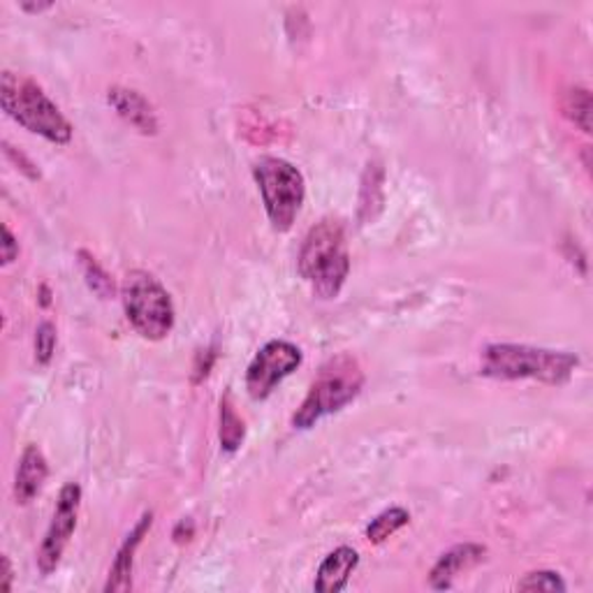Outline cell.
Returning a JSON list of instances; mask_svg holds the SVG:
<instances>
[{"label":"cell","instance_id":"obj_12","mask_svg":"<svg viewBox=\"0 0 593 593\" xmlns=\"http://www.w3.org/2000/svg\"><path fill=\"white\" fill-rule=\"evenodd\" d=\"M49 478V467L38 446H25L14 473V501L17 505L33 503Z\"/></svg>","mask_w":593,"mask_h":593},{"label":"cell","instance_id":"obj_20","mask_svg":"<svg viewBox=\"0 0 593 593\" xmlns=\"http://www.w3.org/2000/svg\"><path fill=\"white\" fill-rule=\"evenodd\" d=\"M19 257V242L12 235V229L8 225H3V265H12Z\"/></svg>","mask_w":593,"mask_h":593},{"label":"cell","instance_id":"obj_21","mask_svg":"<svg viewBox=\"0 0 593 593\" xmlns=\"http://www.w3.org/2000/svg\"><path fill=\"white\" fill-rule=\"evenodd\" d=\"M12 563H10V556H3V589L6 591H12Z\"/></svg>","mask_w":593,"mask_h":593},{"label":"cell","instance_id":"obj_15","mask_svg":"<svg viewBox=\"0 0 593 593\" xmlns=\"http://www.w3.org/2000/svg\"><path fill=\"white\" fill-rule=\"evenodd\" d=\"M408 524H410V512L401 505H392L371 520V524L367 526V540L371 545H382L385 540L392 538Z\"/></svg>","mask_w":593,"mask_h":593},{"label":"cell","instance_id":"obj_17","mask_svg":"<svg viewBox=\"0 0 593 593\" xmlns=\"http://www.w3.org/2000/svg\"><path fill=\"white\" fill-rule=\"evenodd\" d=\"M80 265H82V272L86 276V283H89V288L100 297V299H110L114 295V283L112 278L108 276V272L102 269L98 263H95V257L86 251H80Z\"/></svg>","mask_w":593,"mask_h":593},{"label":"cell","instance_id":"obj_1","mask_svg":"<svg viewBox=\"0 0 593 593\" xmlns=\"http://www.w3.org/2000/svg\"><path fill=\"white\" fill-rule=\"evenodd\" d=\"M297 269L316 297L337 299L341 295L350 274V253L344 225L337 218H323L308 229Z\"/></svg>","mask_w":593,"mask_h":593},{"label":"cell","instance_id":"obj_8","mask_svg":"<svg viewBox=\"0 0 593 593\" xmlns=\"http://www.w3.org/2000/svg\"><path fill=\"white\" fill-rule=\"evenodd\" d=\"M80 508H82V487L76 482H68L61 489L54 518H51V524L38 550V571L44 577L57 573L63 552L70 545V538L76 531V522H80Z\"/></svg>","mask_w":593,"mask_h":593},{"label":"cell","instance_id":"obj_13","mask_svg":"<svg viewBox=\"0 0 593 593\" xmlns=\"http://www.w3.org/2000/svg\"><path fill=\"white\" fill-rule=\"evenodd\" d=\"M359 565V554L357 550L344 545L337 548L334 552H329L325 556V561L320 563V569L316 573V582L314 589L318 593H339L348 586L350 575L357 571Z\"/></svg>","mask_w":593,"mask_h":593},{"label":"cell","instance_id":"obj_4","mask_svg":"<svg viewBox=\"0 0 593 593\" xmlns=\"http://www.w3.org/2000/svg\"><path fill=\"white\" fill-rule=\"evenodd\" d=\"M365 371L359 367L357 357L350 352H339L337 357L327 359L320 367L316 380L311 382L301 406L295 410L293 427L295 429H311L320 420L334 416L352 403L365 388Z\"/></svg>","mask_w":593,"mask_h":593},{"label":"cell","instance_id":"obj_18","mask_svg":"<svg viewBox=\"0 0 593 593\" xmlns=\"http://www.w3.org/2000/svg\"><path fill=\"white\" fill-rule=\"evenodd\" d=\"M520 591H545V593H563L565 582L556 571H533L524 575V580L518 584Z\"/></svg>","mask_w":593,"mask_h":593},{"label":"cell","instance_id":"obj_19","mask_svg":"<svg viewBox=\"0 0 593 593\" xmlns=\"http://www.w3.org/2000/svg\"><path fill=\"white\" fill-rule=\"evenodd\" d=\"M57 352V327L54 323H40L35 329V362L47 367Z\"/></svg>","mask_w":593,"mask_h":593},{"label":"cell","instance_id":"obj_16","mask_svg":"<svg viewBox=\"0 0 593 593\" xmlns=\"http://www.w3.org/2000/svg\"><path fill=\"white\" fill-rule=\"evenodd\" d=\"M563 116L573 121L582 133H591V93L589 89L575 86L563 95Z\"/></svg>","mask_w":593,"mask_h":593},{"label":"cell","instance_id":"obj_3","mask_svg":"<svg viewBox=\"0 0 593 593\" xmlns=\"http://www.w3.org/2000/svg\"><path fill=\"white\" fill-rule=\"evenodd\" d=\"M0 105L25 131L51 144H70L74 127L40 84L6 70L0 74Z\"/></svg>","mask_w":593,"mask_h":593},{"label":"cell","instance_id":"obj_11","mask_svg":"<svg viewBox=\"0 0 593 593\" xmlns=\"http://www.w3.org/2000/svg\"><path fill=\"white\" fill-rule=\"evenodd\" d=\"M108 102L127 125L135 127L137 133H142V135H156L159 133V116H156V112H153L151 102L142 93H137L133 89L114 86L108 93Z\"/></svg>","mask_w":593,"mask_h":593},{"label":"cell","instance_id":"obj_10","mask_svg":"<svg viewBox=\"0 0 593 593\" xmlns=\"http://www.w3.org/2000/svg\"><path fill=\"white\" fill-rule=\"evenodd\" d=\"M487 556V548L478 543H461L454 545L452 550L443 552L433 563V569L429 573V586L436 591H448L454 586V580L476 569L478 563H482Z\"/></svg>","mask_w":593,"mask_h":593},{"label":"cell","instance_id":"obj_7","mask_svg":"<svg viewBox=\"0 0 593 593\" xmlns=\"http://www.w3.org/2000/svg\"><path fill=\"white\" fill-rule=\"evenodd\" d=\"M301 362L304 355L295 344L283 339L265 344L246 369V390L251 399L265 401L272 397L278 385L293 376Z\"/></svg>","mask_w":593,"mask_h":593},{"label":"cell","instance_id":"obj_22","mask_svg":"<svg viewBox=\"0 0 593 593\" xmlns=\"http://www.w3.org/2000/svg\"><path fill=\"white\" fill-rule=\"evenodd\" d=\"M51 6H54V3H21V10L23 12H33V14H40V12H44V10H49Z\"/></svg>","mask_w":593,"mask_h":593},{"label":"cell","instance_id":"obj_6","mask_svg":"<svg viewBox=\"0 0 593 593\" xmlns=\"http://www.w3.org/2000/svg\"><path fill=\"white\" fill-rule=\"evenodd\" d=\"M253 176L272 227L276 232L293 229L306 200L304 174L288 161L265 156L255 163Z\"/></svg>","mask_w":593,"mask_h":593},{"label":"cell","instance_id":"obj_2","mask_svg":"<svg viewBox=\"0 0 593 593\" xmlns=\"http://www.w3.org/2000/svg\"><path fill=\"white\" fill-rule=\"evenodd\" d=\"M580 357L565 350L535 348L524 344H492L482 352L480 374L494 380H538L545 385H565Z\"/></svg>","mask_w":593,"mask_h":593},{"label":"cell","instance_id":"obj_9","mask_svg":"<svg viewBox=\"0 0 593 593\" xmlns=\"http://www.w3.org/2000/svg\"><path fill=\"white\" fill-rule=\"evenodd\" d=\"M151 526H153V512H144L140 522L133 526V531L125 535V540L114 556L112 569H110V577L105 582V593H125V591L133 589L135 554L142 545L144 535L151 531Z\"/></svg>","mask_w":593,"mask_h":593},{"label":"cell","instance_id":"obj_14","mask_svg":"<svg viewBox=\"0 0 593 593\" xmlns=\"http://www.w3.org/2000/svg\"><path fill=\"white\" fill-rule=\"evenodd\" d=\"M218 438H221L223 452H227V454H235L244 446V438H246V425L239 418V412H237L235 403H232L229 395H225L221 399V431H218Z\"/></svg>","mask_w":593,"mask_h":593},{"label":"cell","instance_id":"obj_5","mask_svg":"<svg viewBox=\"0 0 593 593\" xmlns=\"http://www.w3.org/2000/svg\"><path fill=\"white\" fill-rule=\"evenodd\" d=\"M123 308L133 329L146 341H163L174 329V304L163 283L142 269H135L123 280Z\"/></svg>","mask_w":593,"mask_h":593}]
</instances>
